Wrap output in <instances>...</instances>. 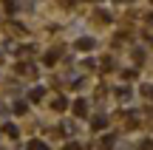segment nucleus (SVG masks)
Wrapping results in <instances>:
<instances>
[{
    "instance_id": "nucleus-1",
    "label": "nucleus",
    "mask_w": 153,
    "mask_h": 150,
    "mask_svg": "<svg viewBox=\"0 0 153 150\" xmlns=\"http://www.w3.org/2000/svg\"><path fill=\"white\" fill-rule=\"evenodd\" d=\"M74 113H76V116H88V102L85 99H76L74 102Z\"/></svg>"
},
{
    "instance_id": "nucleus-2",
    "label": "nucleus",
    "mask_w": 153,
    "mask_h": 150,
    "mask_svg": "<svg viewBox=\"0 0 153 150\" xmlns=\"http://www.w3.org/2000/svg\"><path fill=\"white\" fill-rule=\"evenodd\" d=\"M76 48H79V51H91V48H94V40H91V37L76 40Z\"/></svg>"
},
{
    "instance_id": "nucleus-3",
    "label": "nucleus",
    "mask_w": 153,
    "mask_h": 150,
    "mask_svg": "<svg viewBox=\"0 0 153 150\" xmlns=\"http://www.w3.org/2000/svg\"><path fill=\"white\" fill-rule=\"evenodd\" d=\"M43 96H45V91H43V88H34L31 94H28V99H31V102H40Z\"/></svg>"
},
{
    "instance_id": "nucleus-4",
    "label": "nucleus",
    "mask_w": 153,
    "mask_h": 150,
    "mask_svg": "<svg viewBox=\"0 0 153 150\" xmlns=\"http://www.w3.org/2000/svg\"><path fill=\"white\" fill-rule=\"evenodd\" d=\"M91 125H94V130H102V128H105V116H94Z\"/></svg>"
},
{
    "instance_id": "nucleus-5",
    "label": "nucleus",
    "mask_w": 153,
    "mask_h": 150,
    "mask_svg": "<svg viewBox=\"0 0 153 150\" xmlns=\"http://www.w3.org/2000/svg\"><path fill=\"white\" fill-rule=\"evenodd\" d=\"M28 147H31V150H48V147H45L40 139H31V142H28Z\"/></svg>"
},
{
    "instance_id": "nucleus-6",
    "label": "nucleus",
    "mask_w": 153,
    "mask_h": 150,
    "mask_svg": "<svg viewBox=\"0 0 153 150\" xmlns=\"http://www.w3.org/2000/svg\"><path fill=\"white\" fill-rule=\"evenodd\" d=\"M51 108H54V111H65V99H62V96H57V99H54V105H51Z\"/></svg>"
},
{
    "instance_id": "nucleus-7",
    "label": "nucleus",
    "mask_w": 153,
    "mask_h": 150,
    "mask_svg": "<svg viewBox=\"0 0 153 150\" xmlns=\"http://www.w3.org/2000/svg\"><path fill=\"white\" fill-rule=\"evenodd\" d=\"M45 65H54V62H57V51H48V54H45Z\"/></svg>"
},
{
    "instance_id": "nucleus-8",
    "label": "nucleus",
    "mask_w": 153,
    "mask_h": 150,
    "mask_svg": "<svg viewBox=\"0 0 153 150\" xmlns=\"http://www.w3.org/2000/svg\"><path fill=\"white\" fill-rule=\"evenodd\" d=\"M17 71H20V74H28V77H31V74H34V65H28V62H26V65H17Z\"/></svg>"
},
{
    "instance_id": "nucleus-9",
    "label": "nucleus",
    "mask_w": 153,
    "mask_h": 150,
    "mask_svg": "<svg viewBox=\"0 0 153 150\" xmlns=\"http://www.w3.org/2000/svg\"><path fill=\"white\" fill-rule=\"evenodd\" d=\"M6 11L14 14V11H17V0H6Z\"/></svg>"
},
{
    "instance_id": "nucleus-10",
    "label": "nucleus",
    "mask_w": 153,
    "mask_h": 150,
    "mask_svg": "<svg viewBox=\"0 0 153 150\" xmlns=\"http://www.w3.org/2000/svg\"><path fill=\"white\" fill-rule=\"evenodd\" d=\"M3 128H6V133H9L11 139H17V128H14V125H3Z\"/></svg>"
},
{
    "instance_id": "nucleus-11",
    "label": "nucleus",
    "mask_w": 153,
    "mask_h": 150,
    "mask_svg": "<svg viewBox=\"0 0 153 150\" xmlns=\"http://www.w3.org/2000/svg\"><path fill=\"white\" fill-rule=\"evenodd\" d=\"M116 96H119V99H128V96H131V91H128V88H119V91H116Z\"/></svg>"
},
{
    "instance_id": "nucleus-12",
    "label": "nucleus",
    "mask_w": 153,
    "mask_h": 150,
    "mask_svg": "<svg viewBox=\"0 0 153 150\" xmlns=\"http://www.w3.org/2000/svg\"><path fill=\"white\" fill-rule=\"evenodd\" d=\"M14 113H26V102H17V105H14Z\"/></svg>"
},
{
    "instance_id": "nucleus-13",
    "label": "nucleus",
    "mask_w": 153,
    "mask_h": 150,
    "mask_svg": "<svg viewBox=\"0 0 153 150\" xmlns=\"http://www.w3.org/2000/svg\"><path fill=\"white\" fill-rule=\"evenodd\" d=\"M142 150H153V142H150V139H145V142H142Z\"/></svg>"
},
{
    "instance_id": "nucleus-14",
    "label": "nucleus",
    "mask_w": 153,
    "mask_h": 150,
    "mask_svg": "<svg viewBox=\"0 0 153 150\" xmlns=\"http://www.w3.org/2000/svg\"><path fill=\"white\" fill-rule=\"evenodd\" d=\"M145 94H148L150 99H153V85H148V88H145Z\"/></svg>"
},
{
    "instance_id": "nucleus-15",
    "label": "nucleus",
    "mask_w": 153,
    "mask_h": 150,
    "mask_svg": "<svg viewBox=\"0 0 153 150\" xmlns=\"http://www.w3.org/2000/svg\"><path fill=\"white\" fill-rule=\"evenodd\" d=\"M65 150H79V145H68V147H65Z\"/></svg>"
},
{
    "instance_id": "nucleus-16",
    "label": "nucleus",
    "mask_w": 153,
    "mask_h": 150,
    "mask_svg": "<svg viewBox=\"0 0 153 150\" xmlns=\"http://www.w3.org/2000/svg\"><path fill=\"white\" fill-rule=\"evenodd\" d=\"M148 20H150V26H153V11H150V17H148Z\"/></svg>"
},
{
    "instance_id": "nucleus-17",
    "label": "nucleus",
    "mask_w": 153,
    "mask_h": 150,
    "mask_svg": "<svg viewBox=\"0 0 153 150\" xmlns=\"http://www.w3.org/2000/svg\"><path fill=\"white\" fill-rule=\"evenodd\" d=\"M122 3H131V0H122Z\"/></svg>"
}]
</instances>
